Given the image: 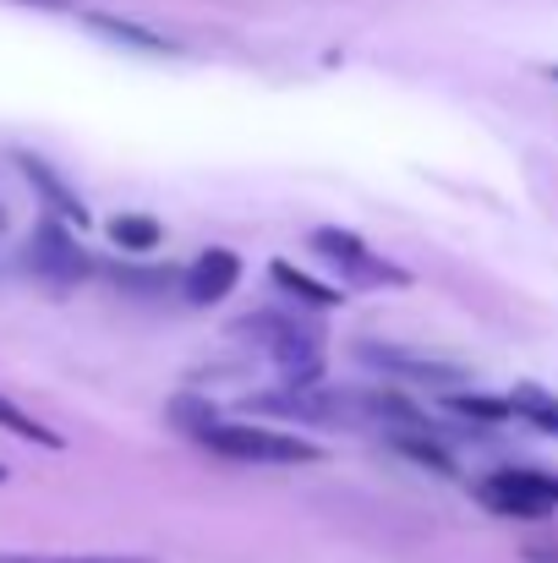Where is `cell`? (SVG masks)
I'll return each mask as SVG.
<instances>
[{
  "label": "cell",
  "instance_id": "9c48e42d",
  "mask_svg": "<svg viewBox=\"0 0 558 563\" xmlns=\"http://www.w3.org/2000/svg\"><path fill=\"white\" fill-rule=\"evenodd\" d=\"M17 165H22V176L39 187V197L50 202V213H55V219H66V224H77V230L88 224V208H83V197L66 187V181H61V176H55L44 159H33V154H17Z\"/></svg>",
  "mask_w": 558,
  "mask_h": 563
},
{
  "label": "cell",
  "instance_id": "5bb4252c",
  "mask_svg": "<svg viewBox=\"0 0 558 563\" xmlns=\"http://www.w3.org/2000/svg\"><path fill=\"white\" fill-rule=\"evenodd\" d=\"M0 432H11V438H22V443H39V449H61V432H50L44 421H33L22 405H11L6 394H0Z\"/></svg>",
  "mask_w": 558,
  "mask_h": 563
},
{
  "label": "cell",
  "instance_id": "7c38bea8",
  "mask_svg": "<svg viewBox=\"0 0 558 563\" xmlns=\"http://www.w3.org/2000/svg\"><path fill=\"white\" fill-rule=\"evenodd\" d=\"M88 27H94V33H105V38H116V44L149 49V55H165V49H171V38H165V33L138 27V22H121V16H105V11H88Z\"/></svg>",
  "mask_w": 558,
  "mask_h": 563
},
{
  "label": "cell",
  "instance_id": "2e32d148",
  "mask_svg": "<svg viewBox=\"0 0 558 563\" xmlns=\"http://www.w3.org/2000/svg\"><path fill=\"white\" fill-rule=\"evenodd\" d=\"M6 224H11V208H6V197H0V235H6Z\"/></svg>",
  "mask_w": 558,
  "mask_h": 563
},
{
  "label": "cell",
  "instance_id": "4fadbf2b",
  "mask_svg": "<svg viewBox=\"0 0 558 563\" xmlns=\"http://www.w3.org/2000/svg\"><path fill=\"white\" fill-rule=\"evenodd\" d=\"M449 410L455 416H466V421H477V427H504V421H515V410H510V399H488V394H449Z\"/></svg>",
  "mask_w": 558,
  "mask_h": 563
},
{
  "label": "cell",
  "instance_id": "ba28073f",
  "mask_svg": "<svg viewBox=\"0 0 558 563\" xmlns=\"http://www.w3.org/2000/svg\"><path fill=\"white\" fill-rule=\"evenodd\" d=\"M269 279H274V290H280V296H291V301H302V307H318V312H335V307L346 301V290H340V285L313 279V274H307V268H296L291 257H274V263H269Z\"/></svg>",
  "mask_w": 558,
  "mask_h": 563
},
{
  "label": "cell",
  "instance_id": "d6986e66",
  "mask_svg": "<svg viewBox=\"0 0 558 563\" xmlns=\"http://www.w3.org/2000/svg\"><path fill=\"white\" fill-rule=\"evenodd\" d=\"M0 482H6V465H0Z\"/></svg>",
  "mask_w": 558,
  "mask_h": 563
},
{
  "label": "cell",
  "instance_id": "9a60e30c",
  "mask_svg": "<svg viewBox=\"0 0 558 563\" xmlns=\"http://www.w3.org/2000/svg\"><path fill=\"white\" fill-rule=\"evenodd\" d=\"M0 563H154L138 553H0Z\"/></svg>",
  "mask_w": 558,
  "mask_h": 563
},
{
  "label": "cell",
  "instance_id": "3957f363",
  "mask_svg": "<svg viewBox=\"0 0 558 563\" xmlns=\"http://www.w3.org/2000/svg\"><path fill=\"white\" fill-rule=\"evenodd\" d=\"M477 498L504 520H548L558 509V476L537 465H510L477 482Z\"/></svg>",
  "mask_w": 558,
  "mask_h": 563
},
{
  "label": "cell",
  "instance_id": "7a4b0ae2",
  "mask_svg": "<svg viewBox=\"0 0 558 563\" xmlns=\"http://www.w3.org/2000/svg\"><path fill=\"white\" fill-rule=\"evenodd\" d=\"M236 334L280 367V383H296V388L324 383V345L307 323H296L285 312H252V318L236 323Z\"/></svg>",
  "mask_w": 558,
  "mask_h": 563
},
{
  "label": "cell",
  "instance_id": "52a82bcc",
  "mask_svg": "<svg viewBox=\"0 0 558 563\" xmlns=\"http://www.w3.org/2000/svg\"><path fill=\"white\" fill-rule=\"evenodd\" d=\"M236 279H241V257L230 246H208L182 274V296L192 307H214V301H225L236 290Z\"/></svg>",
  "mask_w": 558,
  "mask_h": 563
},
{
  "label": "cell",
  "instance_id": "5b68a950",
  "mask_svg": "<svg viewBox=\"0 0 558 563\" xmlns=\"http://www.w3.org/2000/svg\"><path fill=\"white\" fill-rule=\"evenodd\" d=\"M357 356H362L368 367H378L383 377H394V383H433V388H444V394H455V383H471L466 367L438 362V356H422V351H405V345H372V340H362Z\"/></svg>",
  "mask_w": 558,
  "mask_h": 563
},
{
  "label": "cell",
  "instance_id": "30bf717a",
  "mask_svg": "<svg viewBox=\"0 0 558 563\" xmlns=\"http://www.w3.org/2000/svg\"><path fill=\"white\" fill-rule=\"evenodd\" d=\"M504 399H510L515 421H526V427L554 432V438H558V394L537 388V383H515V394H504Z\"/></svg>",
  "mask_w": 558,
  "mask_h": 563
},
{
  "label": "cell",
  "instance_id": "6da1fadb",
  "mask_svg": "<svg viewBox=\"0 0 558 563\" xmlns=\"http://www.w3.org/2000/svg\"><path fill=\"white\" fill-rule=\"evenodd\" d=\"M197 443H208L214 454L241 460V465H318L324 460V449L313 438H296L285 427H269V421H219L214 416Z\"/></svg>",
  "mask_w": 558,
  "mask_h": 563
},
{
  "label": "cell",
  "instance_id": "ac0fdd59",
  "mask_svg": "<svg viewBox=\"0 0 558 563\" xmlns=\"http://www.w3.org/2000/svg\"><path fill=\"white\" fill-rule=\"evenodd\" d=\"M548 77H554V82H558V66H554V71H548Z\"/></svg>",
  "mask_w": 558,
  "mask_h": 563
},
{
  "label": "cell",
  "instance_id": "8fae6325",
  "mask_svg": "<svg viewBox=\"0 0 558 563\" xmlns=\"http://www.w3.org/2000/svg\"><path fill=\"white\" fill-rule=\"evenodd\" d=\"M110 241H116L121 252H132V257H149V252H160L165 230H160L154 213H116V219H110Z\"/></svg>",
  "mask_w": 558,
  "mask_h": 563
},
{
  "label": "cell",
  "instance_id": "e0dca14e",
  "mask_svg": "<svg viewBox=\"0 0 558 563\" xmlns=\"http://www.w3.org/2000/svg\"><path fill=\"white\" fill-rule=\"evenodd\" d=\"M22 5H72V0H22Z\"/></svg>",
  "mask_w": 558,
  "mask_h": 563
},
{
  "label": "cell",
  "instance_id": "277c9868",
  "mask_svg": "<svg viewBox=\"0 0 558 563\" xmlns=\"http://www.w3.org/2000/svg\"><path fill=\"white\" fill-rule=\"evenodd\" d=\"M313 252H318L324 263H335L351 285H405V268L383 263V252H372L357 230L324 224V230H313Z\"/></svg>",
  "mask_w": 558,
  "mask_h": 563
},
{
  "label": "cell",
  "instance_id": "8992f818",
  "mask_svg": "<svg viewBox=\"0 0 558 563\" xmlns=\"http://www.w3.org/2000/svg\"><path fill=\"white\" fill-rule=\"evenodd\" d=\"M28 268L33 274H44V279H55V285H72V279H83L88 274V257H83V246L66 235V219H44L39 230H33V241H28Z\"/></svg>",
  "mask_w": 558,
  "mask_h": 563
}]
</instances>
